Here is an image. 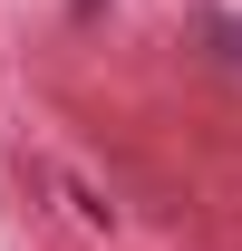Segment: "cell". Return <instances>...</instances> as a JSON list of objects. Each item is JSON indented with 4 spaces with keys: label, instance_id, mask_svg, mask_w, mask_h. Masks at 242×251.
I'll return each instance as SVG.
<instances>
[{
    "label": "cell",
    "instance_id": "obj_1",
    "mask_svg": "<svg viewBox=\"0 0 242 251\" xmlns=\"http://www.w3.org/2000/svg\"><path fill=\"white\" fill-rule=\"evenodd\" d=\"M39 184L68 203V222H78V232H117V203H107L88 174H68V164H49V155H39Z\"/></svg>",
    "mask_w": 242,
    "mask_h": 251
}]
</instances>
